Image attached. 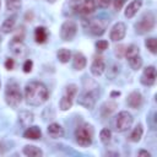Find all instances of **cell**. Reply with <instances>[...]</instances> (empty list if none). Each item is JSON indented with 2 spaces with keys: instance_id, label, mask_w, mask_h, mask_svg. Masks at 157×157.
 Wrapping results in <instances>:
<instances>
[{
  "instance_id": "6da1fadb",
  "label": "cell",
  "mask_w": 157,
  "mask_h": 157,
  "mask_svg": "<svg viewBox=\"0 0 157 157\" xmlns=\"http://www.w3.org/2000/svg\"><path fill=\"white\" fill-rule=\"evenodd\" d=\"M48 88L42 82L33 81L25 87V99L28 105H40L48 99Z\"/></svg>"
},
{
  "instance_id": "7a4b0ae2",
  "label": "cell",
  "mask_w": 157,
  "mask_h": 157,
  "mask_svg": "<svg viewBox=\"0 0 157 157\" xmlns=\"http://www.w3.org/2000/svg\"><path fill=\"white\" fill-rule=\"evenodd\" d=\"M75 137H76V142L80 146L82 147L90 146L93 140V128L87 123L81 124L75 130Z\"/></svg>"
},
{
  "instance_id": "3957f363",
  "label": "cell",
  "mask_w": 157,
  "mask_h": 157,
  "mask_svg": "<svg viewBox=\"0 0 157 157\" xmlns=\"http://www.w3.org/2000/svg\"><path fill=\"white\" fill-rule=\"evenodd\" d=\"M5 101L12 108H16V107L20 105V103L22 101V94H21L20 87H18V85L16 82H9L6 85V88H5Z\"/></svg>"
},
{
  "instance_id": "277c9868",
  "label": "cell",
  "mask_w": 157,
  "mask_h": 157,
  "mask_svg": "<svg viewBox=\"0 0 157 157\" xmlns=\"http://www.w3.org/2000/svg\"><path fill=\"white\" fill-rule=\"evenodd\" d=\"M156 25V17L151 11H147L146 13L142 15V17L135 23V31L139 34H145L151 32L155 28Z\"/></svg>"
},
{
  "instance_id": "5b68a950",
  "label": "cell",
  "mask_w": 157,
  "mask_h": 157,
  "mask_svg": "<svg viewBox=\"0 0 157 157\" xmlns=\"http://www.w3.org/2000/svg\"><path fill=\"white\" fill-rule=\"evenodd\" d=\"M77 94V86L71 83V85H67L65 87V92L60 99V103H59V107L61 110H67L72 107V103H74V98L75 96Z\"/></svg>"
},
{
  "instance_id": "8992f818",
  "label": "cell",
  "mask_w": 157,
  "mask_h": 157,
  "mask_svg": "<svg viewBox=\"0 0 157 157\" xmlns=\"http://www.w3.org/2000/svg\"><path fill=\"white\" fill-rule=\"evenodd\" d=\"M76 32H77V25L72 20H67L60 27V38L65 42H70L76 36Z\"/></svg>"
},
{
  "instance_id": "52a82bcc",
  "label": "cell",
  "mask_w": 157,
  "mask_h": 157,
  "mask_svg": "<svg viewBox=\"0 0 157 157\" xmlns=\"http://www.w3.org/2000/svg\"><path fill=\"white\" fill-rule=\"evenodd\" d=\"M131 124H132V115L129 112L123 110L118 114L115 119V130L118 132H124L131 126Z\"/></svg>"
},
{
  "instance_id": "ba28073f",
  "label": "cell",
  "mask_w": 157,
  "mask_h": 157,
  "mask_svg": "<svg viewBox=\"0 0 157 157\" xmlns=\"http://www.w3.org/2000/svg\"><path fill=\"white\" fill-rule=\"evenodd\" d=\"M96 97H97V91L96 90H83L82 93L80 94L77 102L80 105L87 108V109H92L96 104Z\"/></svg>"
},
{
  "instance_id": "9c48e42d",
  "label": "cell",
  "mask_w": 157,
  "mask_h": 157,
  "mask_svg": "<svg viewBox=\"0 0 157 157\" xmlns=\"http://www.w3.org/2000/svg\"><path fill=\"white\" fill-rule=\"evenodd\" d=\"M105 21H103L102 18H93V20H90L88 21V31L93 36H102L104 32H105Z\"/></svg>"
},
{
  "instance_id": "30bf717a",
  "label": "cell",
  "mask_w": 157,
  "mask_h": 157,
  "mask_svg": "<svg viewBox=\"0 0 157 157\" xmlns=\"http://www.w3.org/2000/svg\"><path fill=\"white\" fill-rule=\"evenodd\" d=\"M141 83L145 86H152L156 82V69L155 66H147L144 69V72L140 78Z\"/></svg>"
},
{
  "instance_id": "8fae6325",
  "label": "cell",
  "mask_w": 157,
  "mask_h": 157,
  "mask_svg": "<svg viewBox=\"0 0 157 157\" xmlns=\"http://www.w3.org/2000/svg\"><path fill=\"white\" fill-rule=\"evenodd\" d=\"M125 33H126V27L123 22H118L113 26V28L110 29V33H109V37L113 42H119L124 37H125Z\"/></svg>"
},
{
  "instance_id": "7c38bea8",
  "label": "cell",
  "mask_w": 157,
  "mask_h": 157,
  "mask_svg": "<svg viewBox=\"0 0 157 157\" xmlns=\"http://www.w3.org/2000/svg\"><path fill=\"white\" fill-rule=\"evenodd\" d=\"M9 48H10V52L17 58H25L27 55V53H28L27 47L20 40H13L12 39L11 43L9 44Z\"/></svg>"
},
{
  "instance_id": "4fadbf2b",
  "label": "cell",
  "mask_w": 157,
  "mask_h": 157,
  "mask_svg": "<svg viewBox=\"0 0 157 157\" xmlns=\"http://www.w3.org/2000/svg\"><path fill=\"white\" fill-rule=\"evenodd\" d=\"M76 10H77L78 13H81V15H83V16L91 15V13L96 10L94 0H82L81 4L76 5Z\"/></svg>"
},
{
  "instance_id": "5bb4252c",
  "label": "cell",
  "mask_w": 157,
  "mask_h": 157,
  "mask_svg": "<svg viewBox=\"0 0 157 157\" xmlns=\"http://www.w3.org/2000/svg\"><path fill=\"white\" fill-rule=\"evenodd\" d=\"M104 69H105V64H104L103 58H102L101 55L94 56V59H93V61H92V65H91V72H92V75H94V76H101V75L103 74Z\"/></svg>"
},
{
  "instance_id": "9a60e30c",
  "label": "cell",
  "mask_w": 157,
  "mask_h": 157,
  "mask_svg": "<svg viewBox=\"0 0 157 157\" xmlns=\"http://www.w3.org/2000/svg\"><path fill=\"white\" fill-rule=\"evenodd\" d=\"M126 103L130 108H134V109H137L141 107L142 104V96L139 93V92H131L129 96H128V99H126Z\"/></svg>"
},
{
  "instance_id": "2e32d148",
  "label": "cell",
  "mask_w": 157,
  "mask_h": 157,
  "mask_svg": "<svg viewBox=\"0 0 157 157\" xmlns=\"http://www.w3.org/2000/svg\"><path fill=\"white\" fill-rule=\"evenodd\" d=\"M141 5H142V0H132V1L128 5V7H126V10H125V17H126V18L134 17V16L137 13V11L141 9Z\"/></svg>"
},
{
  "instance_id": "e0dca14e",
  "label": "cell",
  "mask_w": 157,
  "mask_h": 157,
  "mask_svg": "<svg viewBox=\"0 0 157 157\" xmlns=\"http://www.w3.org/2000/svg\"><path fill=\"white\" fill-rule=\"evenodd\" d=\"M48 135L53 139H60L64 136V129L61 128V125H59L58 123H52L48 126Z\"/></svg>"
},
{
  "instance_id": "ac0fdd59",
  "label": "cell",
  "mask_w": 157,
  "mask_h": 157,
  "mask_svg": "<svg viewBox=\"0 0 157 157\" xmlns=\"http://www.w3.org/2000/svg\"><path fill=\"white\" fill-rule=\"evenodd\" d=\"M33 120H34L33 113H31V112H28V110H23V112H21L20 115H18V123H20V125L23 126V128H28V126L33 123Z\"/></svg>"
},
{
  "instance_id": "d6986e66",
  "label": "cell",
  "mask_w": 157,
  "mask_h": 157,
  "mask_svg": "<svg viewBox=\"0 0 157 157\" xmlns=\"http://www.w3.org/2000/svg\"><path fill=\"white\" fill-rule=\"evenodd\" d=\"M86 64H87V60H86V58H85V55H83L82 53H75V54H74V58H72V66H74L75 70H78V71H80V70L85 69Z\"/></svg>"
},
{
  "instance_id": "ffe728a7",
  "label": "cell",
  "mask_w": 157,
  "mask_h": 157,
  "mask_svg": "<svg viewBox=\"0 0 157 157\" xmlns=\"http://www.w3.org/2000/svg\"><path fill=\"white\" fill-rule=\"evenodd\" d=\"M40 136H42V131L38 126H31L29 125L23 132V137L29 139V140H38V139H40Z\"/></svg>"
},
{
  "instance_id": "44dd1931",
  "label": "cell",
  "mask_w": 157,
  "mask_h": 157,
  "mask_svg": "<svg viewBox=\"0 0 157 157\" xmlns=\"http://www.w3.org/2000/svg\"><path fill=\"white\" fill-rule=\"evenodd\" d=\"M16 18H17L16 15H11L10 17H7V18L4 21L2 26H1V31H2L4 33H10V32L13 29V27H15Z\"/></svg>"
},
{
  "instance_id": "7402d4cb",
  "label": "cell",
  "mask_w": 157,
  "mask_h": 157,
  "mask_svg": "<svg viewBox=\"0 0 157 157\" xmlns=\"http://www.w3.org/2000/svg\"><path fill=\"white\" fill-rule=\"evenodd\" d=\"M23 153L28 157H39L43 155V151L37 147V146H33V145H26L23 147Z\"/></svg>"
},
{
  "instance_id": "603a6c76",
  "label": "cell",
  "mask_w": 157,
  "mask_h": 157,
  "mask_svg": "<svg viewBox=\"0 0 157 157\" xmlns=\"http://www.w3.org/2000/svg\"><path fill=\"white\" fill-rule=\"evenodd\" d=\"M48 38V31L45 27H37L34 29V39L37 43H44Z\"/></svg>"
},
{
  "instance_id": "cb8c5ba5",
  "label": "cell",
  "mask_w": 157,
  "mask_h": 157,
  "mask_svg": "<svg viewBox=\"0 0 157 157\" xmlns=\"http://www.w3.org/2000/svg\"><path fill=\"white\" fill-rule=\"evenodd\" d=\"M142 132H144L142 125H141V124H137V125L135 126V129L132 130V132L130 134V136H129L130 141H131V142H139L140 139L142 137Z\"/></svg>"
},
{
  "instance_id": "d4e9b609",
  "label": "cell",
  "mask_w": 157,
  "mask_h": 157,
  "mask_svg": "<svg viewBox=\"0 0 157 157\" xmlns=\"http://www.w3.org/2000/svg\"><path fill=\"white\" fill-rule=\"evenodd\" d=\"M115 108H117V103H114V102H107V103H104V104L102 105V108H101V114H102V117H108V115H110V114L115 110Z\"/></svg>"
},
{
  "instance_id": "484cf974",
  "label": "cell",
  "mask_w": 157,
  "mask_h": 157,
  "mask_svg": "<svg viewBox=\"0 0 157 157\" xmlns=\"http://www.w3.org/2000/svg\"><path fill=\"white\" fill-rule=\"evenodd\" d=\"M56 56H58V59H59L60 63H64L65 64V63H69V60L71 59V52L69 49H66V48H61V49L58 50Z\"/></svg>"
},
{
  "instance_id": "4316f807",
  "label": "cell",
  "mask_w": 157,
  "mask_h": 157,
  "mask_svg": "<svg viewBox=\"0 0 157 157\" xmlns=\"http://www.w3.org/2000/svg\"><path fill=\"white\" fill-rule=\"evenodd\" d=\"M128 61H129V65H130V67H131L132 70H139V69H141V66H142V59H141V56H140L139 54H137V55H134V56H131V58H129Z\"/></svg>"
},
{
  "instance_id": "83f0119b",
  "label": "cell",
  "mask_w": 157,
  "mask_h": 157,
  "mask_svg": "<svg viewBox=\"0 0 157 157\" xmlns=\"http://www.w3.org/2000/svg\"><path fill=\"white\" fill-rule=\"evenodd\" d=\"M139 53H140L139 47L135 45V44H130V45H128V47L125 48L124 56H125L126 59H129V58H131V56H134V55H137Z\"/></svg>"
},
{
  "instance_id": "f1b7e54d",
  "label": "cell",
  "mask_w": 157,
  "mask_h": 157,
  "mask_svg": "<svg viewBox=\"0 0 157 157\" xmlns=\"http://www.w3.org/2000/svg\"><path fill=\"white\" fill-rule=\"evenodd\" d=\"M99 139L104 145H108L110 142V140H112V131L109 129H107V128L102 129L101 132H99Z\"/></svg>"
},
{
  "instance_id": "f546056e",
  "label": "cell",
  "mask_w": 157,
  "mask_h": 157,
  "mask_svg": "<svg viewBox=\"0 0 157 157\" xmlns=\"http://www.w3.org/2000/svg\"><path fill=\"white\" fill-rule=\"evenodd\" d=\"M145 45H146V48H147L152 54H156V53H157V40H156V38H153V37L147 38V39L145 40Z\"/></svg>"
},
{
  "instance_id": "4dcf8cb0",
  "label": "cell",
  "mask_w": 157,
  "mask_h": 157,
  "mask_svg": "<svg viewBox=\"0 0 157 157\" xmlns=\"http://www.w3.org/2000/svg\"><path fill=\"white\" fill-rule=\"evenodd\" d=\"M21 7V0H6L7 11H17Z\"/></svg>"
},
{
  "instance_id": "1f68e13d",
  "label": "cell",
  "mask_w": 157,
  "mask_h": 157,
  "mask_svg": "<svg viewBox=\"0 0 157 157\" xmlns=\"http://www.w3.org/2000/svg\"><path fill=\"white\" fill-rule=\"evenodd\" d=\"M96 7H101V9H107L110 4V0H94Z\"/></svg>"
},
{
  "instance_id": "d6a6232c",
  "label": "cell",
  "mask_w": 157,
  "mask_h": 157,
  "mask_svg": "<svg viewBox=\"0 0 157 157\" xmlns=\"http://www.w3.org/2000/svg\"><path fill=\"white\" fill-rule=\"evenodd\" d=\"M96 48H97V50L103 52L108 48V42L107 40H98V42H96Z\"/></svg>"
},
{
  "instance_id": "836d02e7",
  "label": "cell",
  "mask_w": 157,
  "mask_h": 157,
  "mask_svg": "<svg viewBox=\"0 0 157 157\" xmlns=\"http://www.w3.org/2000/svg\"><path fill=\"white\" fill-rule=\"evenodd\" d=\"M125 45H123V44H120V45H117L115 47V55L120 59V58H123L124 56V53H125Z\"/></svg>"
},
{
  "instance_id": "e575fe53",
  "label": "cell",
  "mask_w": 157,
  "mask_h": 157,
  "mask_svg": "<svg viewBox=\"0 0 157 157\" xmlns=\"http://www.w3.org/2000/svg\"><path fill=\"white\" fill-rule=\"evenodd\" d=\"M126 1H128V0H113V6H114V10H115V11L121 10V7L124 6V4H125Z\"/></svg>"
},
{
  "instance_id": "d590c367",
  "label": "cell",
  "mask_w": 157,
  "mask_h": 157,
  "mask_svg": "<svg viewBox=\"0 0 157 157\" xmlns=\"http://www.w3.org/2000/svg\"><path fill=\"white\" fill-rule=\"evenodd\" d=\"M32 66H33L32 60H26L25 64H23V71L25 72H31L32 71Z\"/></svg>"
},
{
  "instance_id": "8d00e7d4",
  "label": "cell",
  "mask_w": 157,
  "mask_h": 157,
  "mask_svg": "<svg viewBox=\"0 0 157 157\" xmlns=\"http://www.w3.org/2000/svg\"><path fill=\"white\" fill-rule=\"evenodd\" d=\"M13 65H15L13 59H11V58L6 59V61H5V67H6L7 70H12V69H13Z\"/></svg>"
},
{
  "instance_id": "74e56055",
  "label": "cell",
  "mask_w": 157,
  "mask_h": 157,
  "mask_svg": "<svg viewBox=\"0 0 157 157\" xmlns=\"http://www.w3.org/2000/svg\"><path fill=\"white\" fill-rule=\"evenodd\" d=\"M137 155H139V156H147V157H151V153L147 152V151H144V150H140V151L137 152Z\"/></svg>"
},
{
  "instance_id": "f35d334b",
  "label": "cell",
  "mask_w": 157,
  "mask_h": 157,
  "mask_svg": "<svg viewBox=\"0 0 157 157\" xmlns=\"http://www.w3.org/2000/svg\"><path fill=\"white\" fill-rule=\"evenodd\" d=\"M120 93L119 92H112V96H119Z\"/></svg>"
},
{
  "instance_id": "ab89813d",
  "label": "cell",
  "mask_w": 157,
  "mask_h": 157,
  "mask_svg": "<svg viewBox=\"0 0 157 157\" xmlns=\"http://www.w3.org/2000/svg\"><path fill=\"white\" fill-rule=\"evenodd\" d=\"M47 1H49V2H55V0H47Z\"/></svg>"
},
{
  "instance_id": "60d3db41",
  "label": "cell",
  "mask_w": 157,
  "mask_h": 157,
  "mask_svg": "<svg viewBox=\"0 0 157 157\" xmlns=\"http://www.w3.org/2000/svg\"><path fill=\"white\" fill-rule=\"evenodd\" d=\"M74 1H78V0H74Z\"/></svg>"
},
{
  "instance_id": "b9f144b4",
  "label": "cell",
  "mask_w": 157,
  "mask_h": 157,
  "mask_svg": "<svg viewBox=\"0 0 157 157\" xmlns=\"http://www.w3.org/2000/svg\"><path fill=\"white\" fill-rule=\"evenodd\" d=\"M0 42H1V38H0Z\"/></svg>"
}]
</instances>
